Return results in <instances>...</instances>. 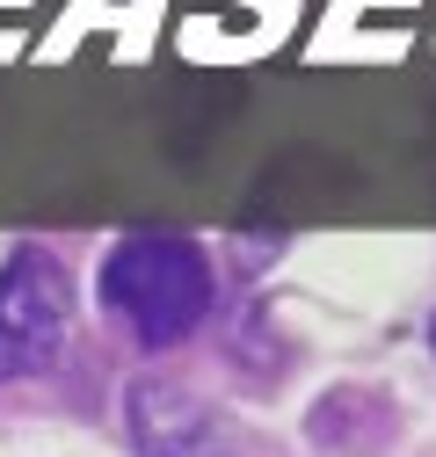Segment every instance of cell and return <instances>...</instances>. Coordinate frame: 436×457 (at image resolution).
I'll return each mask as SVG.
<instances>
[{"mask_svg": "<svg viewBox=\"0 0 436 457\" xmlns=\"http://www.w3.org/2000/svg\"><path fill=\"white\" fill-rule=\"evenodd\" d=\"M95 291H102V312L138 349H175L211 320L218 276H211V254L182 233H124L102 254Z\"/></svg>", "mask_w": 436, "mask_h": 457, "instance_id": "6da1fadb", "label": "cell"}, {"mask_svg": "<svg viewBox=\"0 0 436 457\" xmlns=\"http://www.w3.org/2000/svg\"><path fill=\"white\" fill-rule=\"evenodd\" d=\"M73 334V276L51 247H15L0 262V385L44 378Z\"/></svg>", "mask_w": 436, "mask_h": 457, "instance_id": "7a4b0ae2", "label": "cell"}, {"mask_svg": "<svg viewBox=\"0 0 436 457\" xmlns=\"http://www.w3.org/2000/svg\"><path fill=\"white\" fill-rule=\"evenodd\" d=\"M124 436L138 457H255L247 428L211 392L182 378H131L124 385Z\"/></svg>", "mask_w": 436, "mask_h": 457, "instance_id": "3957f363", "label": "cell"}, {"mask_svg": "<svg viewBox=\"0 0 436 457\" xmlns=\"http://www.w3.org/2000/svg\"><path fill=\"white\" fill-rule=\"evenodd\" d=\"M429 356H436V312H429Z\"/></svg>", "mask_w": 436, "mask_h": 457, "instance_id": "277c9868", "label": "cell"}]
</instances>
